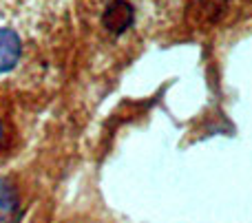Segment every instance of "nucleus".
Listing matches in <instances>:
<instances>
[{"instance_id": "f03ea898", "label": "nucleus", "mask_w": 252, "mask_h": 223, "mask_svg": "<svg viewBox=\"0 0 252 223\" xmlns=\"http://www.w3.org/2000/svg\"><path fill=\"white\" fill-rule=\"evenodd\" d=\"M20 38L11 29H0V73L11 71L16 66V62L20 60Z\"/></svg>"}, {"instance_id": "f257e3e1", "label": "nucleus", "mask_w": 252, "mask_h": 223, "mask_svg": "<svg viewBox=\"0 0 252 223\" xmlns=\"http://www.w3.org/2000/svg\"><path fill=\"white\" fill-rule=\"evenodd\" d=\"M104 27L111 33H124L130 25H133V7H130L126 0H113V2L106 7L104 16H102Z\"/></svg>"}, {"instance_id": "20e7f679", "label": "nucleus", "mask_w": 252, "mask_h": 223, "mask_svg": "<svg viewBox=\"0 0 252 223\" xmlns=\"http://www.w3.org/2000/svg\"><path fill=\"white\" fill-rule=\"evenodd\" d=\"M0 144H2V126H0Z\"/></svg>"}, {"instance_id": "7ed1b4c3", "label": "nucleus", "mask_w": 252, "mask_h": 223, "mask_svg": "<svg viewBox=\"0 0 252 223\" xmlns=\"http://www.w3.org/2000/svg\"><path fill=\"white\" fill-rule=\"evenodd\" d=\"M18 193L13 188L11 181L0 179V223L13 221V217L18 215Z\"/></svg>"}]
</instances>
